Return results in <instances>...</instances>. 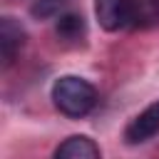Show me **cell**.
I'll use <instances>...</instances> for the list:
<instances>
[{
    "label": "cell",
    "mask_w": 159,
    "mask_h": 159,
    "mask_svg": "<svg viewBox=\"0 0 159 159\" xmlns=\"http://www.w3.org/2000/svg\"><path fill=\"white\" fill-rule=\"evenodd\" d=\"M52 102L65 117L80 119L97 104V89L82 77L65 75L52 84Z\"/></svg>",
    "instance_id": "1"
},
{
    "label": "cell",
    "mask_w": 159,
    "mask_h": 159,
    "mask_svg": "<svg viewBox=\"0 0 159 159\" xmlns=\"http://www.w3.org/2000/svg\"><path fill=\"white\" fill-rule=\"evenodd\" d=\"M94 15L107 32H117L132 22L129 0H94Z\"/></svg>",
    "instance_id": "2"
},
{
    "label": "cell",
    "mask_w": 159,
    "mask_h": 159,
    "mask_svg": "<svg viewBox=\"0 0 159 159\" xmlns=\"http://www.w3.org/2000/svg\"><path fill=\"white\" fill-rule=\"evenodd\" d=\"M159 132V99L152 102L144 112H139L124 129V139L129 144H142L147 139H152Z\"/></svg>",
    "instance_id": "3"
},
{
    "label": "cell",
    "mask_w": 159,
    "mask_h": 159,
    "mask_svg": "<svg viewBox=\"0 0 159 159\" xmlns=\"http://www.w3.org/2000/svg\"><path fill=\"white\" fill-rule=\"evenodd\" d=\"M25 30L15 17H2L0 20V55H2V65H12V60L17 57V52L25 45Z\"/></svg>",
    "instance_id": "4"
},
{
    "label": "cell",
    "mask_w": 159,
    "mask_h": 159,
    "mask_svg": "<svg viewBox=\"0 0 159 159\" xmlns=\"http://www.w3.org/2000/svg\"><path fill=\"white\" fill-rule=\"evenodd\" d=\"M55 159H102V157H99L97 144H94L89 137L75 134V137L65 139V142L57 147Z\"/></svg>",
    "instance_id": "5"
},
{
    "label": "cell",
    "mask_w": 159,
    "mask_h": 159,
    "mask_svg": "<svg viewBox=\"0 0 159 159\" xmlns=\"http://www.w3.org/2000/svg\"><path fill=\"white\" fill-rule=\"evenodd\" d=\"M129 12H132V27L147 30L159 25V0H129Z\"/></svg>",
    "instance_id": "6"
},
{
    "label": "cell",
    "mask_w": 159,
    "mask_h": 159,
    "mask_svg": "<svg viewBox=\"0 0 159 159\" xmlns=\"http://www.w3.org/2000/svg\"><path fill=\"white\" fill-rule=\"evenodd\" d=\"M55 30L62 40H80L84 35V17L77 12H65V15H60Z\"/></svg>",
    "instance_id": "7"
},
{
    "label": "cell",
    "mask_w": 159,
    "mask_h": 159,
    "mask_svg": "<svg viewBox=\"0 0 159 159\" xmlns=\"http://www.w3.org/2000/svg\"><path fill=\"white\" fill-rule=\"evenodd\" d=\"M65 5H67V0H35L30 12L37 20H47V17H55Z\"/></svg>",
    "instance_id": "8"
}]
</instances>
